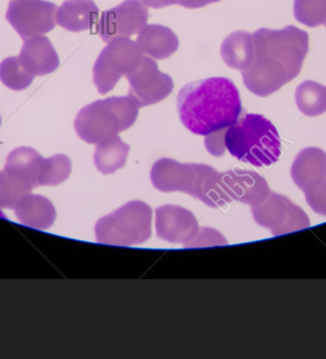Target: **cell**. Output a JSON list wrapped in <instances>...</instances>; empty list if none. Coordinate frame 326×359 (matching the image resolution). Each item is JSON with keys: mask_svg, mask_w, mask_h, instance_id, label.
Masks as SVG:
<instances>
[{"mask_svg": "<svg viewBox=\"0 0 326 359\" xmlns=\"http://www.w3.org/2000/svg\"><path fill=\"white\" fill-rule=\"evenodd\" d=\"M254 60L241 71L248 91L266 97L296 79L309 50L307 32L294 26L281 30L259 29L252 33Z\"/></svg>", "mask_w": 326, "mask_h": 359, "instance_id": "6da1fadb", "label": "cell"}, {"mask_svg": "<svg viewBox=\"0 0 326 359\" xmlns=\"http://www.w3.org/2000/svg\"><path fill=\"white\" fill-rule=\"evenodd\" d=\"M177 111L185 128L196 135L226 131L242 113L239 90L226 77H210L187 83L177 96Z\"/></svg>", "mask_w": 326, "mask_h": 359, "instance_id": "7a4b0ae2", "label": "cell"}, {"mask_svg": "<svg viewBox=\"0 0 326 359\" xmlns=\"http://www.w3.org/2000/svg\"><path fill=\"white\" fill-rule=\"evenodd\" d=\"M151 180L161 192L186 193L210 208L223 207L233 201L227 194L222 173L210 165L162 158L154 163Z\"/></svg>", "mask_w": 326, "mask_h": 359, "instance_id": "3957f363", "label": "cell"}, {"mask_svg": "<svg viewBox=\"0 0 326 359\" xmlns=\"http://www.w3.org/2000/svg\"><path fill=\"white\" fill-rule=\"evenodd\" d=\"M226 150L236 158L256 167L275 163L281 155L277 128L260 114H245L225 132Z\"/></svg>", "mask_w": 326, "mask_h": 359, "instance_id": "277c9868", "label": "cell"}, {"mask_svg": "<svg viewBox=\"0 0 326 359\" xmlns=\"http://www.w3.org/2000/svg\"><path fill=\"white\" fill-rule=\"evenodd\" d=\"M139 107L130 97H109L84 107L76 116L74 127L83 142L98 144L116 137L132 127Z\"/></svg>", "mask_w": 326, "mask_h": 359, "instance_id": "5b68a950", "label": "cell"}, {"mask_svg": "<svg viewBox=\"0 0 326 359\" xmlns=\"http://www.w3.org/2000/svg\"><path fill=\"white\" fill-rule=\"evenodd\" d=\"M4 171L25 195L37 187L57 186L67 180L71 174L72 163L63 154L43 158L34 149L21 147L8 154Z\"/></svg>", "mask_w": 326, "mask_h": 359, "instance_id": "8992f818", "label": "cell"}, {"mask_svg": "<svg viewBox=\"0 0 326 359\" xmlns=\"http://www.w3.org/2000/svg\"><path fill=\"white\" fill-rule=\"evenodd\" d=\"M151 220L153 210L147 203L130 201L97 222L96 241L122 247L140 245L151 236Z\"/></svg>", "mask_w": 326, "mask_h": 359, "instance_id": "52a82bcc", "label": "cell"}, {"mask_svg": "<svg viewBox=\"0 0 326 359\" xmlns=\"http://www.w3.org/2000/svg\"><path fill=\"white\" fill-rule=\"evenodd\" d=\"M143 54L130 39H111L99 54L93 69V81L100 94L115 88L121 77L128 76L138 67Z\"/></svg>", "mask_w": 326, "mask_h": 359, "instance_id": "ba28073f", "label": "cell"}, {"mask_svg": "<svg viewBox=\"0 0 326 359\" xmlns=\"http://www.w3.org/2000/svg\"><path fill=\"white\" fill-rule=\"evenodd\" d=\"M254 222L263 228L269 229L273 235L288 234L304 230L311 226L308 216L288 197L271 192L269 196L252 207Z\"/></svg>", "mask_w": 326, "mask_h": 359, "instance_id": "9c48e42d", "label": "cell"}, {"mask_svg": "<svg viewBox=\"0 0 326 359\" xmlns=\"http://www.w3.org/2000/svg\"><path fill=\"white\" fill-rule=\"evenodd\" d=\"M58 7L46 0H11L6 20L25 41L52 31Z\"/></svg>", "mask_w": 326, "mask_h": 359, "instance_id": "30bf717a", "label": "cell"}, {"mask_svg": "<svg viewBox=\"0 0 326 359\" xmlns=\"http://www.w3.org/2000/svg\"><path fill=\"white\" fill-rule=\"evenodd\" d=\"M126 79L130 83L128 96L139 108L165 100L174 89L172 77L160 72L157 62L149 56H142L138 67Z\"/></svg>", "mask_w": 326, "mask_h": 359, "instance_id": "8fae6325", "label": "cell"}, {"mask_svg": "<svg viewBox=\"0 0 326 359\" xmlns=\"http://www.w3.org/2000/svg\"><path fill=\"white\" fill-rule=\"evenodd\" d=\"M147 18L149 9L142 0H125L101 14L97 22V33L104 43L118 37L130 39L147 26Z\"/></svg>", "mask_w": 326, "mask_h": 359, "instance_id": "7c38bea8", "label": "cell"}, {"mask_svg": "<svg viewBox=\"0 0 326 359\" xmlns=\"http://www.w3.org/2000/svg\"><path fill=\"white\" fill-rule=\"evenodd\" d=\"M155 226L162 241L182 243L191 241L199 230L197 219L189 210L179 205H165L156 209Z\"/></svg>", "mask_w": 326, "mask_h": 359, "instance_id": "4fadbf2b", "label": "cell"}, {"mask_svg": "<svg viewBox=\"0 0 326 359\" xmlns=\"http://www.w3.org/2000/svg\"><path fill=\"white\" fill-rule=\"evenodd\" d=\"M222 180L231 201H239L250 207L262 203L271 193L266 180L257 172L229 170L222 173Z\"/></svg>", "mask_w": 326, "mask_h": 359, "instance_id": "5bb4252c", "label": "cell"}, {"mask_svg": "<svg viewBox=\"0 0 326 359\" xmlns=\"http://www.w3.org/2000/svg\"><path fill=\"white\" fill-rule=\"evenodd\" d=\"M18 58L21 66L34 77L50 74L59 66L58 54L43 35L25 41Z\"/></svg>", "mask_w": 326, "mask_h": 359, "instance_id": "9a60e30c", "label": "cell"}, {"mask_svg": "<svg viewBox=\"0 0 326 359\" xmlns=\"http://www.w3.org/2000/svg\"><path fill=\"white\" fill-rule=\"evenodd\" d=\"M292 180L302 191L326 180V153L319 148L300 151L290 169Z\"/></svg>", "mask_w": 326, "mask_h": 359, "instance_id": "2e32d148", "label": "cell"}, {"mask_svg": "<svg viewBox=\"0 0 326 359\" xmlns=\"http://www.w3.org/2000/svg\"><path fill=\"white\" fill-rule=\"evenodd\" d=\"M137 45L143 55L161 60L172 56L179 48V39L168 27L147 25L137 37Z\"/></svg>", "mask_w": 326, "mask_h": 359, "instance_id": "e0dca14e", "label": "cell"}, {"mask_svg": "<svg viewBox=\"0 0 326 359\" xmlns=\"http://www.w3.org/2000/svg\"><path fill=\"white\" fill-rule=\"evenodd\" d=\"M15 214L21 224L38 230H46L56 219L53 203L41 195H23L14 207Z\"/></svg>", "mask_w": 326, "mask_h": 359, "instance_id": "ac0fdd59", "label": "cell"}, {"mask_svg": "<svg viewBox=\"0 0 326 359\" xmlns=\"http://www.w3.org/2000/svg\"><path fill=\"white\" fill-rule=\"evenodd\" d=\"M57 24L71 32L90 30L99 20V9L93 0H65L58 8Z\"/></svg>", "mask_w": 326, "mask_h": 359, "instance_id": "d6986e66", "label": "cell"}, {"mask_svg": "<svg viewBox=\"0 0 326 359\" xmlns=\"http://www.w3.org/2000/svg\"><path fill=\"white\" fill-rule=\"evenodd\" d=\"M254 39L246 31L231 33L221 45L223 62L235 70L243 71L250 68L254 60Z\"/></svg>", "mask_w": 326, "mask_h": 359, "instance_id": "ffe728a7", "label": "cell"}, {"mask_svg": "<svg viewBox=\"0 0 326 359\" xmlns=\"http://www.w3.org/2000/svg\"><path fill=\"white\" fill-rule=\"evenodd\" d=\"M130 146L124 144L119 136L96 144L94 163L102 174H111L125 165Z\"/></svg>", "mask_w": 326, "mask_h": 359, "instance_id": "44dd1931", "label": "cell"}, {"mask_svg": "<svg viewBox=\"0 0 326 359\" xmlns=\"http://www.w3.org/2000/svg\"><path fill=\"white\" fill-rule=\"evenodd\" d=\"M297 107L309 117L319 116L326 112V87L313 81H303L296 90Z\"/></svg>", "mask_w": 326, "mask_h": 359, "instance_id": "7402d4cb", "label": "cell"}, {"mask_svg": "<svg viewBox=\"0 0 326 359\" xmlns=\"http://www.w3.org/2000/svg\"><path fill=\"white\" fill-rule=\"evenodd\" d=\"M33 79V75L21 66L18 56H11L0 64V81L8 89L22 91L31 86Z\"/></svg>", "mask_w": 326, "mask_h": 359, "instance_id": "603a6c76", "label": "cell"}, {"mask_svg": "<svg viewBox=\"0 0 326 359\" xmlns=\"http://www.w3.org/2000/svg\"><path fill=\"white\" fill-rule=\"evenodd\" d=\"M294 15L309 28L321 26L326 20V0H294Z\"/></svg>", "mask_w": 326, "mask_h": 359, "instance_id": "cb8c5ba5", "label": "cell"}, {"mask_svg": "<svg viewBox=\"0 0 326 359\" xmlns=\"http://www.w3.org/2000/svg\"><path fill=\"white\" fill-rule=\"evenodd\" d=\"M227 245V241L220 232L214 229L199 228L197 234L193 236L189 243L184 245V248H203L215 247V245Z\"/></svg>", "mask_w": 326, "mask_h": 359, "instance_id": "d4e9b609", "label": "cell"}, {"mask_svg": "<svg viewBox=\"0 0 326 359\" xmlns=\"http://www.w3.org/2000/svg\"><path fill=\"white\" fill-rule=\"evenodd\" d=\"M21 196H23V195L17 190L16 187L8 180L4 170L0 171V210L12 209ZM0 216H4L1 211H0Z\"/></svg>", "mask_w": 326, "mask_h": 359, "instance_id": "484cf974", "label": "cell"}, {"mask_svg": "<svg viewBox=\"0 0 326 359\" xmlns=\"http://www.w3.org/2000/svg\"><path fill=\"white\" fill-rule=\"evenodd\" d=\"M303 192L313 211L319 215L326 216V180Z\"/></svg>", "mask_w": 326, "mask_h": 359, "instance_id": "4316f807", "label": "cell"}, {"mask_svg": "<svg viewBox=\"0 0 326 359\" xmlns=\"http://www.w3.org/2000/svg\"><path fill=\"white\" fill-rule=\"evenodd\" d=\"M225 132L226 131L217 132V133L205 136V142L204 144H205L208 152L214 155V156H222L224 154L225 150H226L224 144Z\"/></svg>", "mask_w": 326, "mask_h": 359, "instance_id": "83f0119b", "label": "cell"}, {"mask_svg": "<svg viewBox=\"0 0 326 359\" xmlns=\"http://www.w3.org/2000/svg\"><path fill=\"white\" fill-rule=\"evenodd\" d=\"M220 0H179L178 5L186 8V9H198L205 7L212 3H218Z\"/></svg>", "mask_w": 326, "mask_h": 359, "instance_id": "f1b7e54d", "label": "cell"}, {"mask_svg": "<svg viewBox=\"0 0 326 359\" xmlns=\"http://www.w3.org/2000/svg\"><path fill=\"white\" fill-rule=\"evenodd\" d=\"M147 7L155 8V9H160V8L168 7L170 5H178L179 0H142Z\"/></svg>", "mask_w": 326, "mask_h": 359, "instance_id": "f546056e", "label": "cell"}, {"mask_svg": "<svg viewBox=\"0 0 326 359\" xmlns=\"http://www.w3.org/2000/svg\"><path fill=\"white\" fill-rule=\"evenodd\" d=\"M324 26L326 27V20H325V22H324Z\"/></svg>", "mask_w": 326, "mask_h": 359, "instance_id": "4dcf8cb0", "label": "cell"}, {"mask_svg": "<svg viewBox=\"0 0 326 359\" xmlns=\"http://www.w3.org/2000/svg\"><path fill=\"white\" fill-rule=\"evenodd\" d=\"M0 126H1V118H0Z\"/></svg>", "mask_w": 326, "mask_h": 359, "instance_id": "1f68e13d", "label": "cell"}]
</instances>
